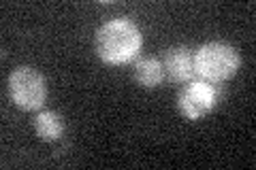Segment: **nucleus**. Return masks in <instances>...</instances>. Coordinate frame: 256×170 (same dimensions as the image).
Segmentation results:
<instances>
[{
	"label": "nucleus",
	"instance_id": "nucleus-3",
	"mask_svg": "<svg viewBox=\"0 0 256 170\" xmlns=\"http://www.w3.org/2000/svg\"><path fill=\"white\" fill-rule=\"evenodd\" d=\"M9 96L20 109L36 111L47 100V81L38 70L20 66L9 75Z\"/></svg>",
	"mask_w": 256,
	"mask_h": 170
},
{
	"label": "nucleus",
	"instance_id": "nucleus-4",
	"mask_svg": "<svg viewBox=\"0 0 256 170\" xmlns=\"http://www.w3.org/2000/svg\"><path fill=\"white\" fill-rule=\"evenodd\" d=\"M216 102H218V92L214 83H207L203 79L188 81L178 92V109L190 121L207 117L216 109Z\"/></svg>",
	"mask_w": 256,
	"mask_h": 170
},
{
	"label": "nucleus",
	"instance_id": "nucleus-1",
	"mask_svg": "<svg viewBox=\"0 0 256 170\" xmlns=\"http://www.w3.org/2000/svg\"><path fill=\"white\" fill-rule=\"evenodd\" d=\"M141 30L137 28V23L130 19H111L107 23H102L96 32V53L105 64H128L130 60H134L141 51Z\"/></svg>",
	"mask_w": 256,
	"mask_h": 170
},
{
	"label": "nucleus",
	"instance_id": "nucleus-5",
	"mask_svg": "<svg viewBox=\"0 0 256 170\" xmlns=\"http://www.w3.org/2000/svg\"><path fill=\"white\" fill-rule=\"evenodd\" d=\"M162 70L164 77H169L173 83H188V81L196 79L194 70V51L186 45H175L171 49L164 51L162 58Z\"/></svg>",
	"mask_w": 256,
	"mask_h": 170
},
{
	"label": "nucleus",
	"instance_id": "nucleus-2",
	"mask_svg": "<svg viewBox=\"0 0 256 170\" xmlns=\"http://www.w3.org/2000/svg\"><path fill=\"white\" fill-rule=\"evenodd\" d=\"M194 70L196 77L207 83H222L239 70V53L233 45L212 40L194 51Z\"/></svg>",
	"mask_w": 256,
	"mask_h": 170
},
{
	"label": "nucleus",
	"instance_id": "nucleus-7",
	"mask_svg": "<svg viewBox=\"0 0 256 170\" xmlns=\"http://www.w3.org/2000/svg\"><path fill=\"white\" fill-rule=\"evenodd\" d=\"M34 132L41 141L54 143L62 139L64 134V119L56 111H43L34 117Z\"/></svg>",
	"mask_w": 256,
	"mask_h": 170
},
{
	"label": "nucleus",
	"instance_id": "nucleus-6",
	"mask_svg": "<svg viewBox=\"0 0 256 170\" xmlns=\"http://www.w3.org/2000/svg\"><path fill=\"white\" fill-rule=\"evenodd\" d=\"M132 75H134V81L141 85V87H148V90H154L162 83L164 79V70H162V62L158 58H139L134 62L132 66Z\"/></svg>",
	"mask_w": 256,
	"mask_h": 170
}]
</instances>
